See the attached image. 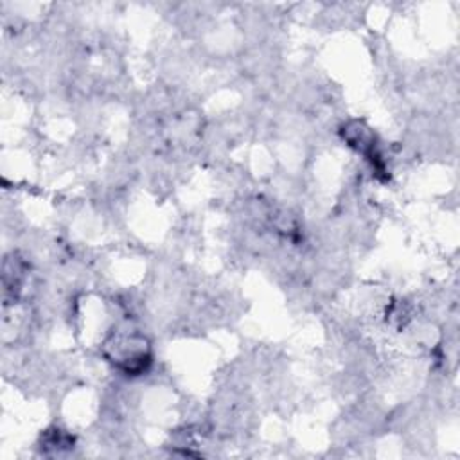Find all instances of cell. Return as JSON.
Masks as SVG:
<instances>
[{"instance_id":"obj_1","label":"cell","mask_w":460,"mask_h":460,"mask_svg":"<svg viewBox=\"0 0 460 460\" xmlns=\"http://www.w3.org/2000/svg\"><path fill=\"white\" fill-rule=\"evenodd\" d=\"M110 361L126 376H140L151 363L149 343L144 336L129 331H117L106 341Z\"/></svg>"}]
</instances>
